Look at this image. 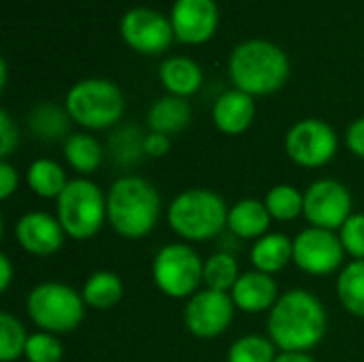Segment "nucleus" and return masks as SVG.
Listing matches in <instances>:
<instances>
[{
    "instance_id": "obj_1",
    "label": "nucleus",
    "mask_w": 364,
    "mask_h": 362,
    "mask_svg": "<svg viewBox=\"0 0 364 362\" xmlns=\"http://www.w3.org/2000/svg\"><path fill=\"white\" fill-rule=\"evenodd\" d=\"M328 331V312L318 294L305 288L282 292L267 318V335L279 352L316 350Z\"/></svg>"
},
{
    "instance_id": "obj_2",
    "label": "nucleus",
    "mask_w": 364,
    "mask_h": 362,
    "mask_svg": "<svg viewBox=\"0 0 364 362\" xmlns=\"http://www.w3.org/2000/svg\"><path fill=\"white\" fill-rule=\"evenodd\" d=\"M162 215L158 188L141 175H119L107 190V224L115 235L139 241L151 235Z\"/></svg>"
},
{
    "instance_id": "obj_3",
    "label": "nucleus",
    "mask_w": 364,
    "mask_h": 362,
    "mask_svg": "<svg viewBox=\"0 0 364 362\" xmlns=\"http://www.w3.org/2000/svg\"><path fill=\"white\" fill-rule=\"evenodd\" d=\"M166 224L183 243L213 241L228 228V205L211 188H188L166 207Z\"/></svg>"
},
{
    "instance_id": "obj_4",
    "label": "nucleus",
    "mask_w": 364,
    "mask_h": 362,
    "mask_svg": "<svg viewBox=\"0 0 364 362\" xmlns=\"http://www.w3.org/2000/svg\"><path fill=\"white\" fill-rule=\"evenodd\" d=\"M228 70L235 87L256 98L269 96L286 85L290 62L284 49L271 41L254 38L235 47Z\"/></svg>"
},
{
    "instance_id": "obj_5",
    "label": "nucleus",
    "mask_w": 364,
    "mask_h": 362,
    "mask_svg": "<svg viewBox=\"0 0 364 362\" xmlns=\"http://www.w3.org/2000/svg\"><path fill=\"white\" fill-rule=\"evenodd\" d=\"M85 307L81 290L64 282H41L26 297V314L36 331L58 337L75 333L81 326Z\"/></svg>"
},
{
    "instance_id": "obj_6",
    "label": "nucleus",
    "mask_w": 364,
    "mask_h": 362,
    "mask_svg": "<svg viewBox=\"0 0 364 362\" xmlns=\"http://www.w3.org/2000/svg\"><path fill=\"white\" fill-rule=\"evenodd\" d=\"M55 218L68 239L87 241L107 224V192L90 177H75L55 201Z\"/></svg>"
},
{
    "instance_id": "obj_7",
    "label": "nucleus",
    "mask_w": 364,
    "mask_h": 362,
    "mask_svg": "<svg viewBox=\"0 0 364 362\" xmlns=\"http://www.w3.org/2000/svg\"><path fill=\"white\" fill-rule=\"evenodd\" d=\"M64 109L83 130H109L124 117L126 102L113 81L83 79L68 90Z\"/></svg>"
},
{
    "instance_id": "obj_8",
    "label": "nucleus",
    "mask_w": 364,
    "mask_h": 362,
    "mask_svg": "<svg viewBox=\"0 0 364 362\" xmlns=\"http://www.w3.org/2000/svg\"><path fill=\"white\" fill-rule=\"evenodd\" d=\"M205 260L200 254L183 241H171L162 245L151 260V280L156 288L175 301H188L205 288Z\"/></svg>"
},
{
    "instance_id": "obj_9",
    "label": "nucleus",
    "mask_w": 364,
    "mask_h": 362,
    "mask_svg": "<svg viewBox=\"0 0 364 362\" xmlns=\"http://www.w3.org/2000/svg\"><path fill=\"white\" fill-rule=\"evenodd\" d=\"M284 149L301 169H324L339 151V137L328 122L307 117L290 126L284 139Z\"/></svg>"
},
{
    "instance_id": "obj_10",
    "label": "nucleus",
    "mask_w": 364,
    "mask_h": 362,
    "mask_svg": "<svg viewBox=\"0 0 364 362\" xmlns=\"http://www.w3.org/2000/svg\"><path fill=\"white\" fill-rule=\"evenodd\" d=\"M346 250L335 230L307 226L292 237V265L305 275H337L346 267Z\"/></svg>"
},
{
    "instance_id": "obj_11",
    "label": "nucleus",
    "mask_w": 364,
    "mask_h": 362,
    "mask_svg": "<svg viewBox=\"0 0 364 362\" xmlns=\"http://www.w3.org/2000/svg\"><path fill=\"white\" fill-rule=\"evenodd\" d=\"M305 192V207L303 218L307 226L324 228V230H339L348 218L354 213V198L346 183L333 177H320L307 186Z\"/></svg>"
},
{
    "instance_id": "obj_12",
    "label": "nucleus",
    "mask_w": 364,
    "mask_h": 362,
    "mask_svg": "<svg viewBox=\"0 0 364 362\" xmlns=\"http://www.w3.org/2000/svg\"><path fill=\"white\" fill-rule=\"evenodd\" d=\"M237 307L228 292L203 288L186 301L183 324L196 339L222 337L235 320Z\"/></svg>"
},
{
    "instance_id": "obj_13",
    "label": "nucleus",
    "mask_w": 364,
    "mask_h": 362,
    "mask_svg": "<svg viewBox=\"0 0 364 362\" xmlns=\"http://www.w3.org/2000/svg\"><path fill=\"white\" fill-rule=\"evenodd\" d=\"M119 30H122L124 41L134 51L145 53V55H156V53L166 51L175 36L171 19L145 6L130 9L122 19Z\"/></svg>"
},
{
    "instance_id": "obj_14",
    "label": "nucleus",
    "mask_w": 364,
    "mask_h": 362,
    "mask_svg": "<svg viewBox=\"0 0 364 362\" xmlns=\"http://www.w3.org/2000/svg\"><path fill=\"white\" fill-rule=\"evenodd\" d=\"M13 237L17 245L34 256V258H49L58 254L66 241V233L58 222L55 213L47 211H26L13 228Z\"/></svg>"
},
{
    "instance_id": "obj_15",
    "label": "nucleus",
    "mask_w": 364,
    "mask_h": 362,
    "mask_svg": "<svg viewBox=\"0 0 364 362\" xmlns=\"http://www.w3.org/2000/svg\"><path fill=\"white\" fill-rule=\"evenodd\" d=\"M218 21L220 13L213 0H175L171 11L175 38L188 45L209 41L218 28Z\"/></svg>"
},
{
    "instance_id": "obj_16",
    "label": "nucleus",
    "mask_w": 364,
    "mask_h": 362,
    "mask_svg": "<svg viewBox=\"0 0 364 362\" xmlns=\"http://www.w3.org/2000/svg\"><path fill=\"white\" fill-rule=\"evenodd\" d=\"M230 297L237 312L256 316V314H269L279 301L282 292L275 275H267L262 271L252 269L241 273L235 288L230 290Z\"/></svg>"
},
{
    "instance_id": "obj_17",
    "label": "nucleus",
    "mask_w": 364,
    "mask_h": 362,
    "mask_svg": "<svg viewBox=\"0 0 364 362\" xmlns=\"http://www.w3.org/2000/svg\"><path fill=\"white\" fill-rule=\"evenodd\" d=\"M213 124L222 134L237 137L250 130V126L256 119V100L254 96L241 92V90H228L224 92L211 111Z\"/></svg>"
},
{
    "instance_id": "obj_18",
    "label": "nucleus",
    "mask_w": 364,
    "mask_h": 362,
    "mask_svg": "<svg viewBox=\"0 0 364 362\" xmlns=\"http://www.w3.org/2000/svg\"><path fill=\"white\" fill-rule=\"evenodd\" d=\"M271 213L260 198H241L228 207V233L239 241H256L271 233Z\"/></svg>"
},
{
    "instance_id": "obj_19",
    "label": "nucleus",
    "mask_w": 364,
    "mask_h": 362,
    "mask_svg": "<svg viewBox=\"0 0 364 362\" xmlns=\"http://www.w3.org/2000/svg\"><path fill=\"white\" fill-rule=\"evenodd\" d=\"M252 269L267 275L282 273L292 262V237L279 230H271L264 237L256 239L250 247Z\"/></svg>"
},
{
    "instance_id": "obj_20",
    "label": "nucleus",
    "mask_w": 364,
    "mask_h": 362,
    "mask_svg": "<svg viewBox=\"0 0 364 362\" xmlns=\"http://www.w3.org/2000/svg\"><path fill=\"white\" fill-rule=\"evenodd\" d=\"M23 181L34 196L43 201H58L70 179L60 162L51 158H36L28 164Z\"/></svg>"
},
{
    "instance_id": "obj_21",
    "label": "nucleus",
    "mask_w": 364,
    "mask_h": 362,
    "mask_svg": "<svg viewBox=\"0 0 364 362\" xmlns=\"http://www.w3.org/2000/svg\"><path fill=\"white\" fill-rule=\"evenodd\" d=\"M190 119H192V107L188 98H179L171 94L158 98L147 111V128L151 132H160L166 137L186 130Z\"/></svg>"
},
{
    "instance_id": "obj_22",
    "label": "nucleus",
    "mask_w": 364,
    "mask_h": 362,
    "mask_svg": "<svg viewBox=\"0 0 364 362\" xmlns=\"http://www.w3.org/2000/svg\"><path fill=\"white\" fill-rule=\"evenodd\" d=\"M62 154L66 164L79 175V177H90L102 166L105 160V147L102 143L90 134V132H73L64 143H62Z\"/></svg>"
},
{
    "instance_id": "obj_23",
    "label": "nucleus",
    "mask_w": 364,
    "mask_h": 362,
    "mask_svg": "<svg viewBox=\"0 0 364 362\" xmlns=\"http://www.w3.org/2000/svg\"><path fill=\"white\" fill-rule=\"evenodd\" d=\"M160 81L171 96L188 98L194 96L203 85L200 66L183 55L168 58L160 64Z\"/></svg>"
},
{
    "instance_id": "obj_24",
    "label": "nucleus",
    "mask_w": 364,
    "mask_h": 362,
    "mask_svg": "<svg viewBox=\"0 0 364 362\" xmlns=\"http://www.w3.org/2000/svg\"><path fill=\"white\" fill-rule=\"evenodd\" d=\"M145 134L141 128L136 126H117L107 143V154L113 162V166L117 169H134L136 164H141L147 156H145Z\"/></svg>"
},
{
    "instance_id": "obj_25",
    "label": "nucleus",
    "mask_w": 364,
    "mask_h": 362,
    "mask_svg": "<svg viewBox=\"0 0 364 362\" xmlns=\"http://www.w3.org/2000/svg\"><path fill=\"white\" fill-rule=\"evenodd\" d=\"M81 297L90 309L109 312L124 299V282L115 271H94L81 286Z\"/></svg>"
},
{
    "instance_id": "obj_26",
    "label": "nucleus",
    "mask_w": 364,
    "mask_h": 362,
    "mask_svg": "<svg viewBox=\"0 0 364 362\" xmlns=\"http://www.w3.org/2000/svg\"><path fill=\"white\" fill-rule=\"evenodd\" d=\"M70 115L66 109L53 105V102H43L38 107L32 109V113L28 115V128L30 132L45 143H58V141H66L73 132H70Z\"/></svg>"
},
{
    "instance_id": "obj_27",
    "label": "nucleus",
    "mask_w": 364,
    "mask_h": 362,
    "mask_svg": "<svg viewBox=\"0 0 364 362\" xmlns=\"http://www.w3.org/2000/svg\"><path fill=\"white\" fill-rule=\"evenodd\" d=\"M335 292L339 305L354 318L364 320V260H350L337 273Z\"/></svg>"
},
{
    "instance_id": "obj_28",
    "label": "nucleus",
    "mask_w": 364,
    "mask_h": 362,
    "mask_svg": "<svg viewBox=\"0 0 364 362\" xmlns=\"http://www.w3.org/2000/svg\"><path fill=\"white\" fill-rule=\"evenodd\" d=\"M262 201H264L273 222L288 224V222H294L303 215L305 192L292 183H277L267 192V196Z\"/></svg>"
},
{
    "instance_id": "obj_29",
    "label": "nucleus",
    "mask_w": 364,
    "mask_h": 362,
    "mask_svg": "<svg viewBox=\"0 0 364 362\" xmlns=\"http://www.w3.org/2000/svg\"><path fill=\"white\" fill-rule=\"evenodd\" d=\"M239 277H241V267L237 254L218 250L205 258V275H203L205 288L230 294Z\"/></svg>"
},
{
    "instance_id": "obj_30",
    "label": "nucleus",
    "mask_w": 364,
    "mask_h": 362,
    "mask_svg": "<svg viewBox=\"0 0 364 362\" xmlns=\"http://www.w3.org/2000/svg\"><path fill=\"white\" fill-rule=\"evenodd\" d=\"M279 356L277 346L269 335H243L228 348L226 362H275Z\"/></svg>"
},
{
    "instance_id": "obj_31",
    "label": "nucleus",
    "mask_w": 364,
    "mask_h": 362,
    "mask_svg": "<svg viewBox=\"0 0 364 362\" xmlns=\"http://www.w3.org/2000/svg\"><path fill=\"white\" fill-rule=\"evenodd\" d=\"M28 337L30 333L17 316H13L11 312L0 314V361L15 362L21 358Z\"/></svg>"
},
{
    "instance_id": "obj_32",
    "label": "nucleus",
    "mask_w": 364,
    "mask_h": 362,
    "mask_svg": "<svg viewBox=\"0 0 364 362\" xmlns=\"http://www.w3.org/2000/svg\"><path fill=\"white\" fill-rule=\"evenodd\" d=\"M23 358L26 362H62L64 361V344L58 335L34 331L28 337Z\"/></svg>"
},
{
    "instance_id": "obj_33",
    "label": "nucleus",
    "mask_w": 364,
    "mask_h": 362,
    "mask_svg": "<svg viewBox=\"0 0 364 362\" xmlns=\"http://www.w3.org/2000/svg\"><path fill=\"white\" fill-rule=\"evenodd\" d=\"M337 235L350 260H364V213H352Z\"/></svg>"
},
{
    "instance_id": "obj_34",
    "label": "nucleus",
    "mask_w": 364,
    "mask_h": 362,
    "mask_svg": "<svg viewBox=\"0 0 364 362\" xmlns=\"http://www.w3.org/2000/svg\"><path fill=\"white\" fill-rule=\"evenodd\" d=\"M19 147V128L9 115V111H0V158L9 160L11 154Z\"/></svg>"
},
{
    "instance_id": "obj_35",
    "label": "nucleus",
    "mask_w": 364,
    "mask_h": 362,
    "mask_svg": "<svg viewBox=\"0 0 364 362\" xmlns=\"http://www.w3.org/2000/svg\"><path fill=\"white\" fill-rule=\"evenodd\" d=\"M19 183H21V175L17 166L11 164L9 160H2L0 162V198L9 201L19 190Z\"/></svg>"
},
{
    "instance_id": "obj_36",
    "label": "nucleus",
    "mask_w": 364,
    "mask_h": 362,
    "mask_svg": "<svg viewBox=\"0 0 364 362\" xmlns=\"http://www.w3.org/2000/svg\"><path fill=\"white\" fill-rule=\"evenodd\" d=\"M346 147L352 156L364 160V117L354 119L346 130Z\"/></svg>"
},
{
    "instance_id": "obj_37",
    "label": "nucleus",
    "mask_w": 364,
    "mask_h": 362,
    "mask_svg": "<svg viewBox=\"0 0 364 362\" xmlns=\"http://www.w3.org/2000/svg\"><path fill=\"white\" fill-rule=\"evenodd\" d=\"M171 151V137L160 132H147L145 134V156L147 158H164Z\"/></svg>"
},
{
    "instance_id": "obj_38",
    "label": "nucleus",
    "mask_w": 364,
    "mask_h": 362,
    "mask_svg": "<svg viewBox=\"0 0 364 362\" xmlns=\"http://www.w3.org/2000/svg\"><path fill=\"white\" fill-rule=\"evenodd\" d=\"M15 280V269H13V262L6 254H0V290L6 292L11 288Z\"/></svg>"
},
{
    "instance_id": "obj_39",
    "label": "nucleus",
    "mask_w": 364,
    "mask_h": 362,
    "mask_svg": "<svg viewBox=\"0 0 364 362\" xmlns=\"http://www.w3.org/2000/svg\"><path fill=\"white\" fill-rule=\"evenodd\" d=\"M275 362H316L309 352H279Z\"/></svg>"
}]
</instances>
